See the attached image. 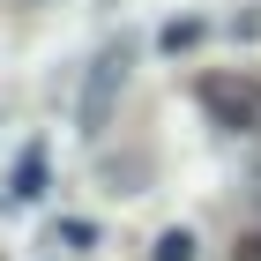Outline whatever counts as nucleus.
I'll use <instances>...</instances> for the list:
<instances>
[{"mask_svg":"<svg viewBox=\"0 0 261 261\" xmlns=\"http://www.w3.org/2000/svg\"><path fill=\"white\" fill-rule=\"evenodd\" d=\"M157 261H194V231H164V239H157Z\"/></svg>","mask_w":261,"mask_h":261,"instance_id":"7ed1b4c3","label":"nucleus"},{"mask_svg":"<svg viewBox=\"0 0 261 261\" xmlns=\"http://www.w3.org/2000/svg\"><path fill=\"white\" fill-rule=\"evenodd\" d=\"M120 90H127V45H105L97 60H90V82H82V112H75L90 142L112 127V112H120Z\"/></svg>","mask_w":261,"mask_h":261,"instance_id":"f03ea898","label":"nucleus"},{"mask_svg":"<svg viewBox=\"0 0 261 261\" xmlns=\"http://www.w3.org/2000/svg\"><path fill=\"white\" fill-rule=\"evenodd\" d=\"M194 97H201V112H209L224 135H261V82H246V75H201Z\"/></svg>","mask_w":261,"mask_h":261,"instance_id":"f257e3e1","label":"nucleus"},{"mask_svg":"<svg viewBox=\"0 0 261 261\" xmlns=\"http://www.w3.org/2000/svg\"><path fill=\"white\" fill-rule=\"evenodd\" d=\"M254 187H261V172H254Z\"/></svg>","mask_w":261,"mask_h":261,"instance_id":"39448f33","label":"nucleus"},{"mask_svg":"<svg viewBox=\"0 0 261 261\" xmlns=\"http://www.w3.org/2000/svg\"><path fill=\"white\" fill-rule=\"evenodd\" d=\"M231 261H261V231H246V239H231Z\"/></svg>","mask_w":261,"mask_h":261,"instance_id":"20e7f679","label":"nucleus"}]
</instances>
